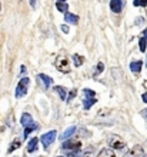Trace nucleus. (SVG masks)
<instances>
[{"mask_svg":"<svg viewBox=\"0 0 147 157\" xmlns=\"http://www.w3.org/2000/svg\"><path fill=\"white\" fill-rule=\"evenodd\" d=\"M61 147L64 150H69V151H77L82 149V141L76 140V139H70V140H66Z\"/></svg>","mask_w":147,"mask_h":157,"instance_id":"5","label":"nucleus"},{"mask_svg":"<svg viewBox=\"0 0 147 157\" xmlns=\"http://www.w3.org/2000/svg\"><path fill=\"white\" fill-rule=\"evenodd\" d=\"M103 69H104V64H103V63L100 62V63H99V64H97V67H96V71H94V76H99V75H100V73H102V71H103Z\"/></svg>","mask_w":147,"mask_h":157,"instance_id":"24","label":"nucleus"},{"mask_svg":"<svg viewBox=\"0 0 147 157\" xmlns=\"http://www.w3.org/2000/svg\"><path fill=\"white\" fill-rule=\"evenodd\" d=\"M124 0H110V9L113 13H122Z\"/></svg>","mask_w":147,"mask_h":157,"instance_id":"9","label":"nucleus"},{"mask_svg":"<svg viewBox=\"0 0 147 157\" xmlns=\"http://www.w3.org/2000/svg\"><path fill=\"white\" fill-rule=\"evenodd\" d=\"M83 96H84L83 109H84V110H90L91 106L97 101V99H96V91L91 90V89H83Z\"/></svg>","mask_w":147,"mask_h":157,"instance_id":"1","label":"nucleus"},{"mask_svg":"<svg viewBox=\"0 0 147 157\" xmlns=\"http://www.w3.org/2000/svg\"><path fill=\"white\" fill-rule=\"evenodd\" d=\"M39 140L40 139H37V137H33V139L29 140V143H27V151L29 153H34L39 149Z\"/></svg>","mask_w":147,"mask_h":157,"instance_id":"10","label":"nucleus"},{"mask_svg":"<svg viewBox=\"0 0 147 157\" xmlns=\"http://www.w3.org/2000/svg\"><path fill=\"white\" fill-rule=\"evenodd\" d=\"M126 157H144V150L141 146H134L131 150H129V153Z\"/></svg>","mask_w":147,"mask_h":157,"instance_id":"8","label":"nucleus"},{"mask_svg":"<svg viewBox=\"0 0 147 157\" xmlns=\"http://www.w3.org/2000/svg\"><path fill=\"white\" fill-rule=\"evenodd\" d=\"M143 36H144V37L147 39V29H146V30H144V32H143Z\"/></svg>","mask_w":147,"mask_h":157,"instance_id":"31","label":"nucleus"},{"mask_svg":"<svg viewBox=\"0 0 147 157\" xmlns=\"http://www.w3.org/2000/svg\"><path fill=\"white\" fill-rule=\"evenodd\" d=\"M141 114H143V117L147 120V109H146V110H141Z\"/></svg>","mask_w":147,"mask_h":157,"instance_id":"28","label":"nucleus"},{"mask_svg":"<svg viewBox=\"0 0 147 157\" xmlns=\"http://www.w3.org/2000/svg\"><path fill=\"white\" fill-rule=\"evenodd\" d=\"M54 91H56V93L60 96L61 100H66V99H67V97H66V94H67V90H66L63 86H56V87H54Z\"/></svg>","mask_w":147,"mask_h":157,"instance_id":"18","label":"nucleus"},{"mask_svg":"<svg viewBox=\"0 0 147 157\" xmlns=\"http://www.w3.org/2000/svg\"><path fill=\"white\" fill-rule=\"evenodd\" d=\"M56 9H57L59 12L66 14V13L69 12V4L66 3V2H56Z\"/></svg>","mask_w":147,"mask_h":157,"instance_id":"17","label":"nucleus"},{"mask_svg":"<svg viewBox=\"0 0 147 157\" xmlns=\"http://www.w3.org/2000/svg\"><path fill=\"white\" fill-rule=\"evenodd\" d=\"M30 6H32L33 9H36V6H37V0H30Z\"/></svg>","mask_w":147,"mask_h":157,"instance_id":"25","label":"nucleus"},{"mask_svg":"<svg viewBox=\"0 0 147 157\" xmlns=\"http://www.w3.org/2000/svg\"><path fill=\"white\" fill-rule=\"evenodd\" d=\"M141 67H143V62L141 60H136V62L130 63V70L133 73H140L141 71Z\"/></svg>","mask_w":147,"mask_h":157,"instance_id":"13","label":"nucleus"},{"mask_svg":"<svg viewBox=\"0 0 147 157\" xmlns=\"http://www.w3.org/2000/svg\"><path fill=\"white\" fill-rule=\"evenodd\" d=\"M0 7H2V2H0Z\"/></svg>","mask_w":147,"mask_h":157,"instance_id":"33","label":"nucleus"},{"mask_svg":"<svg viewBox=\"0 0 147 157\" xmlns=\"http://www.w3.org/2000/svg\"><path fill=\"white\" fill-rule=\"evenodd\" d=\"M97 157H116V153H114V149H102L99 151Z\"/></svg>","mask_w":147,"mask_h":157,"instance_id":"14","label":"nucleus"},{"mask_svg":"<svg viewBox=\"0 0 147 157\" xmlns=\"http://www.w3.org/2000/svg\"><path fill=\"white\" fill-rule=\"evenodd\" d=\"M56 136H57V132H56V130H50V132L44 133V134L40 137V141L43 143V147H44V149H49L50 146L53 144V141L56 140Z\"/></svg>","mask_w":147,"mask_h":157,"instance_id":"4","label":"nucleus"},{"mask_svg":"<svg viewBox=\"0 0 147 157\" xmlns=\"http://www.w3.org/2000/svg\"><path fill=\"white\" fill-rule=\"evenodd\" d=\"M57 2H66V0H57Z\"/></svg>","mask_w":147,"mask_h":157,"instance_id":"32","label":"nucleus"},{"mask_svg":"<svg viewBox=\"0 0 147 157\" xmlns=\"http://www.w3.org/2000/svg\"><path fill=\"white\" fill-rule=\"evenodd\" d=\"M72 60H73L74 66H76V67H80V66L83 64V62H84V57L76 53V54H73V59H72Z\"/></svg>","mask_w":147,"mask_h":157,"instance_id":"20","label":"nucleus"},{"mask_svg":"<svg viewBox=\"0 0 147 157\" xmlns=\"http://www.w3.org/2000/svg\"><path fill=\"white\" fill-rule=\"evenodd\" d=\"M146 47H147V39L144 36H141L139 40V49L140 52H146Z\"/></svg>","mask_w":147,"mask_h":157,"instance_id":"21","label":"nucleus"},{"mask_svg":"<svg viewBox=\"0 0 147 157\" xmlns=\"http://www.w3.org/2000/svg\"><path fill=\"white\" fill-rule=\"evenodd\" d=\"M54 64H56V69H57L60 73H64L66 75V73L70 71V62L66 56H59V57L56 59Z\"/></svg>","mask_w":147,"mask_h":157,"instance_id":"3","label":"nucleus"},{"mask_svg":"<svg viewBox=\"0 0 147 157\" xmlns=\"http://www.w3.org/2000/svg\"><path fill=\"white\" fill-rule=\"evenodd\" d=\"M39 124L37 123H33V124H30V126H26L25 127V132H23V137H25V139H27V137H29V134L32 132H36V130H39Z\"/></svg>","mask_w":147,"mask_h":157,"instance_id":"12","label":"nucleus"},{"mask_svg":"<svg viewBox=\"0 0 147 157\" xmlns=\"http://www.w3.org/2000/svg\"><path fill=\"white\" fill-rule=\"evenodd\" d=\"M133 4H134L136 7H146V6H147V0H134V2H133Z\"/></svg>","mask_w":147,"mask_h":157,"instance_id":"23","label":"nucleus"},{"mask_svg":"<svg viewBox=\"0 0 147 157\" xmlns=\"http://www.w3.org/2000/svg\"><path fill=\"white\" fill-rule=\"evenodd\" d=\"M29 84H30V78L29 77H23L20 82L17 83L16 90H14V96L17 99H21L27 94V90H29Z\"/></svg>","mask_w":147,"mask_h":157,"instance_id":"2","label":"nucleus"},{"mask_svg":"<svg viewBox=\"0 0 147 157\" xmlns=\"http://www.w3.org/2000/svg\"><path fill=\"white\" fill-rule=\"evenodd\" d=\"M64 20L67 21V23H72V25H77L79 23V16H76V14H73V13H66L64 14Z\"/></svg>","mask_w":147,"mask_h":157,"instance_id":"15","label":"nucleus"},{"mask_svg":"<svg viewBox=\"0 0 147 157\" xmlns=\"http://www.w3.org/2000/svg\"><path fill=\"white\" fill-rule=\"evenodd\" d=\"M20 71H21V75H25L26 71H27V70H26V66H21L20 67Z\"/></svg>","mask_w":147,"mask_h":157,"instance_id":"29","label":"nucleus"},{"mask_svg":"<svg viewBox=\"0 0 147 157\" xmlns=\"http://www.w3.org/2000/svg\"><path fill=\"white\" fill-rule=\"evenodd\" d=\"M37 80L41 83V86L44 87V89H49V87L53 84V78L50 77V76L44 75V73H39V75H37Z\"/></svg>","mask_w":147,"mask_h":157,"instance_id":"7","label":"nucleus"},{"mask_svg":"<svg viewBox=\"0 0 147 157\" xmlns=\"http://www.w3.org/2000/svg\"><path fill=\"white\" fill-rule=\"evenodd\" d=\"M20 144H21V139H14V140L12 141V144L9 146V149H7V153L9 154H12L14 150H17L19 147H20Z\"/></svg>","mask_w":147,"mask_h":157,"instance_id":"16","label":"nucleus"},{"mask_svg":"<svg viewBox=\"0 0 147 157\" xmlns=\"http://www.w3.org/2000/svg\"><path fill=\"white\" fill-rule=\"evenodd\" d=\"M20 123L23 127H26V126H30V124H33L34 121H33V117L30 116L29 113H23L21 114V119H20Z\"/></svg>","mask_w":147,"mask_h":157,"instance_id":"11","label":"nucleus"},{"mask_svg":"<svg viewBox=\"0 0 147 157\" xmlns=\"http://www.w3.org/2000/svg\"><path fill=\"white\" fill-rule=\"evenodd\" d=\"M76 94H77V90H76V89H73L72 91H69V96H67L66 101H67V103H72V100H73L74 97H76Z\"/></svg>","mask_w":147,"mask_h":157,"instance_id":"22","label":"nucleus"},{"mask_svg":"<svg viewBox=\"0 0 147 157\" xmlns=\"http://www.w3.org/2000/svg\"><path fill=\"white\" fill-rule=\"evenodd\" d=\"M141 100H143L144 103H147V91H146V93H143V94H141Z\"/></svg>","mask_w":147,"mask_h":157,"instance_id":"26","label":"nucleus"},{"mask_svg":"<svg viewBox=\"0 0 147 157\" xmlns=\"http://www.w3.org/2000/svg\"><path fill=\"white\" fill-rule=\"evenodd\" d=\"M144 157H147V156H144Z\"/></svg>","mask_w":147,"mask_h":157,"instance_id":"35","label":"nucleus"},{"mask_svg":"<svg viewBox=\"0 0 147 157\" xmlns=\"http://www.w3.org/2000/svg\"><path fill=\"white\" fill-rule=\"evenodd\" d=\"M82 157H93V154H91V153H83Z\"/></svg>","mask_w":147,"mask_h":157,"instance_id":"30","label":"nucleus"},{"mask_svg":"<svg viewBox=\"0 0 147 157\" xmlns=\"http://www.w3.org/2000/svg\"><path fill=\"white\" fill-rule=\"evenodd\" d=\"M109 146L114 150H122L126 147V141L118 136H111L110 139H109Z\"/></svg>","mask_w":147,"mask_h":157,"instance_id":"6","label":"nucleus"},{"mask_svg":"<svg viewBox=\"0 0 147 157\" xmlns=\"http://www.w3.org/2000/svg\"><path fill=\"white\" fill-rule=\"evenodd\" d=\"M57 157H64V156H57Z\"/></svg>","mask_w":147,"mask_h":157,"instance_id":"34","label":"nucleus"},{"mask_svg":"<svg viewBox=\"0 0 147 157\" xmlns=\"http://www.w3.org/2000/svg\"><path fill=\"white\" fill-rule=\"evenodd\" d=\"M61 30H63L64 33H69V27H67V26H66V25H63V26H61Z\"/></svg>","mask_w":147,"mask_h":157,"instance_id":"27","label":"nucleus"},{"mask_svg":"<svg viewBox=\"0 0 147 157\" xmlns=\"http://www.w3.org/2000/svg\"><path fill=\"white\" fill-rule=\"evenodd\" d=\"M76 130H77V128L74 127V126H72V127H69L67 128V130H66L64 133H63V134H61V139H63V140H66V139H69V137H72L74 134V133H76Z\"/></svg>","mask_w":147,"mask_h":157,"instance_id":"19","label":"nucleus"}]
</instances>
